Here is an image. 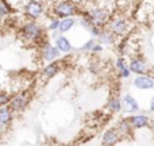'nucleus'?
<instances>
[{"mask_svg": "<svg viewBox=\"0 0 154 146\" xmlns=\"http://www.w3.org/2000/svg\"><path fill=\"white\" fill-rule=\"evenodd\" d=\"M20 38L23 41L29 43H41V46L43 45L42 43V39L45 37V31L43 29L39 26L38 23H35L34 20H30V22H26L23 26L20 27Z\"/></svg>", "mask_w": 154, "mask_h": 146, "instance_id": "f257e3e1", "label": "nucleus"}, {"mask_svg": "<svg viewBox=\"0 0 154 146\" xmlns=\"http://www.w3.org/2000/svg\"><path fill=\"white\" fill-rule=\"evenodd\" d=\"M53 12L57 18L66 19V18H72L73 15L80 14L81 10H80L79 4H76L72 0H62V2H58L57 4H54Z\"/></svg>", "mask_w": 154, "mask_h": 146, "instance_id": "f03ea898", "label": "nucleus"}, {"mask_svg": "<svg viewBox=\"0 0 154 146\" xmlns=\"http://www.w3.org/2000/svg\"><path fill=\"white\" fill-rule=\"evenodd\" d=\"M82 16L91 23V27L103 26V24H106L107 22H108V18H109L108 11L104 10V8H99V7H95V8H92V10L87 11Z\"/></svg>", "mask_w": 154, "mask_h": 146, "instance_id": "7ed1b4c3", "label": "nucleus"}, {"mask_svg": "<svg viewBox=\"0 0 154 146\" xmlns=\"http://www.w3.org/2000/svg\"><path fill=\"white\" fill-rule=\"evenodd\" d=\"M30 103V93L29 92H20L11 98V101L8 104L12 112H22Z\"/></svg>", "mask_w": 154, "mask_h": 146, "instance_id": "20e7f679", "label": "nucleus"}, {"mask_svg": "<svg viewBox=\"0 0 154 146\" xmlns=\"http://www.w3.org/2000/svg\"><path fill=\"white\" fill-rule=\"evenodd\" d=\"M24 14H26L27 18L35 20V19H38V18L42 16L43 4L39 3L38 0H29V2L26 3V5H24Z\"/></svg>", "mask_w": 154, "mask_h": 146, "instance_id": "39448f33", "label": "nucleus"}, {"mask_svg": "<svg viewBox=\"0 0 154 146\" xmlns=\"http://www.w3.org/2000/svg\"><path fill=\"white\" fill-rule=\"evenodd\" d=\"M122 138L123 137L118 127L108 129L101 137V146H115Z\"/></svg>", "mask_w": 154, "mask_h": 146, "instance_id": "423d86ee", "label": "nucleus"}, {"mask_svg": "<svg viewBox=\"0 0 154 146\" xmlns=\"http://www.w3.org/2000/svg\"><path fill=\"white\" fill-rule=\"evenodd\" d=\"M108 29L114 35H122V34H125V33L127 31L128 23H127V20H126L125 18L118 16V18H114V19H111V20L108 22Z\"/></svg>", "mask_w": 154, "mask_h": 146, "instance_id": "0eeeda50", "label": "nucleus"}, {"mask_svg": "<svg viewBox=\"0 0 154 146\" xmlns=\"http://www.w3.org/2000/svg\"><path fill=\"white\" fill-rule=\"evenodd\" d=\"M41 48H42L41 49L42 58L45 60V61H49V62L56 61V58H58L60 53H61L57 46H53V45H50V43H48V42H45Z\"/></svg>", "mask_w": 154, "mask_h": 146, "instance_id": "6e6552de", "label": "nucleus"}, {"mask_svg": "<svg viewBox=\"0 0 154 146\" xmlns=\"http://www.w3.org/2000/svg\"><path fill=\"white\" fill-rule=\"evenodd\" d=\"M128 68H130V70L133 73H135L137 76H141V74H146L147 70H149V67H147L146 61L142 58H133L130 61V65H128Z\"/></svg>", "mask_w": 154, "mask_h": 146, "instance_id": "1a4fd4ad", "label": "nucleus"}, {"mask_svg": "<svg viewBox=\"0 0 154 146\" xmlns=\"http://www.w3.org/2000/svg\"><path fill=\"white\" fill-rule=\"evenodd\" d=\"M133 82L138 89H152V88H154V79L149 74L137 76Z\"/></svg>", "mask_w": 154, "mask_h": 146, "instance_id": "9d476101", "label": "nucleus"}, {"mask_svg": "<svg viewBox=\"0 0 154 146\" xmlns=\"http://www.w3.org/2000/svg\"><path fill=\"white\" fill-rule=\"evenodd\" d=\"M122 104H123V108H125V111L128 112V114H134V112H138L139 111L138 101H137L135 98H133L131 95H125V96H123Z\"/></svg>", "mask_w": 154, "mask_h": 146, "instance_id": "9b49d317", "label": "nucleus"}, {"mask_svg": "<svg viewBox=\"0 0 154 146\" xmlns=\"http://www.w3.org/2000/svg\"><path fill=\"white\" fill-rule=\"evenodd\" d=\"M128 120H130L131 126H133V129H143V127H147V126L150 125V119L149 116H146V115H131L130 118H128Z\"/></svg>", "mask_w": 154, "mask_h": 146, "instance_id": "f8f14e48", "label": "nucleus"}, {"mask_svg": "<svg viewBox=\"0 0 154 146\" xmlns=\"http://www.w3.org/2000/svg\"><path fill=\"white\" fill-rule=\"evenodd\" d=\"M60 70H61V62L60 61H53V62H50L49 65H46V67L43 68L42 76L45 77V79H51V77L56 76Z\"/></svg>", "mask_w": 154, "mask_h": 146, "instance_id": "ddd939ff", "label": "nucleus"}, {"mask_svg": "<svg viewBox=\"0 0 154 146\" xmlns=\"http://www.w3.org/2000/svg\"><path fill=\"white\" fill-rule=\"evenodd\" d=\"M12 118H14V112L8 106L0 108V125L7 127V126L12 122Z\"/></svg>", "mask_w": 154, "mask_h": 146, "instance_id": "4468645a", "label": "nucleus"}, {"mask_svg": "<svg viewBox=\"0 0 154 146\" xmlns=\"http://www.w3.org/2000/svg\"><path fill=\"white\" fill-rule=\"evenodd\" d=\"M56 46L62 53H69V51L72 50V45H70L69 39H68L66 37H62V35L56 39Z\"/></svg>", "mask_w": 154, "mask_h": 146, "instance_id": "2eb2a0df", "label": "nucleus"}, {"mask_svg": "<svg viewBox=\"0 0 154 146\" xmlns=\"http://www.w3.org/2000/svg\"><path fill=\"white\" fill-rule=\"evenodd\" d=\"M116 68H118V70H119V73H120V77H123V79H127V77L130 76L131 70H130V68H127L125 65V61H123V58H118L116 60Z\"/></svg>", "mask_w": 154, "mask_h": 146, "instance_id": "dca6fc26", "label": "nucleus"}, {"mask_svg": "<svg viewBox=\"0 0 154 146\" xmlns=\"http://www.w3.org/2000/svg\"><path fill=\"white\" fill-rule=\"evenodd\" d=\"M108 108L111 112H120V110L123 108V104H122V100H120L118 96H114V98L109 100L108 103Z\"/></svg>", "mask_w": 154, "mask_h": 146, "instance_id": "f3484780", "label": "nucleus"}, {"mask_svg": "<svg viewBox=\"0 0 154 146\" xmlns=\"http://www.w3.org/2000/svg\"><path fill=\"white\" fill-rule=\"evenodd\" d=\"M76 20L73 18H66V19H61V23H60V31L61 33H68L73 26H75Z\"/></svg>", "mask_w": 154, "mask_h": 146, "instance_id": "a211bd4d", "label": "nucleus"}, {"mask_svg": "<svg viewBox=\"0 0 154 146\" xmlns=\"http://www.w3.org/2000/svg\"><path fill=\"white\" fill-rule=\"evenodd\" d=\"M99 37H100V42L106 43V45H111L115 41V35L111 31H101V34Z\"/></svg>", "mask_w": 154, "mask_h": 146, "instance_id": "6ab92c4d", "label": "nucleus"}, {"mask_svg": "<svg viewBox=\"0 0 154 146\" xmlns=\"http://www.w3.org/2000/svg\"><path fill=\"white\" fill-rule=\"evenodd\" d=\"M10 101H11V98L7 95V93L0 92V108H2V107L8 106V104H10Z\"/></svg>", "mask_w": 154, "mask_h": 146, "instance_id": "aec40b11", "label": "nucleus"}, {"mask_svg": "<svg viewBox=\"0 0 154 146\" xmlns=\"http://www.w3.org/2000/svg\"><path fill=\"white\" fill-rule=\"evenodd\" d=\"M60 23H61V20H60V19H53V20L49 23V30H51V31L58 30L60 29Z\"/></svg>", "mask_w": 154, "mask_h": 146, "instance_id": "412c9836", "label": "nucleus"}, {"mask_svg": "<svg viewBox=\"0 0 154 146\" xmlns=\"http://www.w3.org/2000/svg\"><path fill=\"white\" fill-rule=\"evenodd\" d=\"M93 46H95V41H93V39H89L87 43H85V45H82L81 50H82V51H88V50H91V51H92Z\"/></svg>", "mask_w": 154, "mask_h": 146, "instance_id": "4be33fe9", "label": "nucleus"}, {"mask_svg": "<svg viewBox=\"0 0 154 146\" xmlns=\"http://www.w3.org/2000/svg\"><path fill=\"white\" fill-rule=\"evenodd\" d=\"M101 50H103V48H101L100 45H95L93 46V49H92L93 53H99V51H101Z\"/></svg>", "mask_w": 154, "mask_h": 146, "instance_id": "5701e85b", "label": "nucleus"}, {"mask_svg": "<svg viewBox=\"0 0 154 146\" xmlns=\"http://www.w3.org/2000/svg\"><path fill=\"white\" fill-rule=\"evenodd\" d=\"M150 111L154 112V96L152 98V101H150Z\"/></svg>", "mask_w": 154, "mask_h": 146, "instance_id": "b1692460", "label": "nucleus"}]
</instances>
